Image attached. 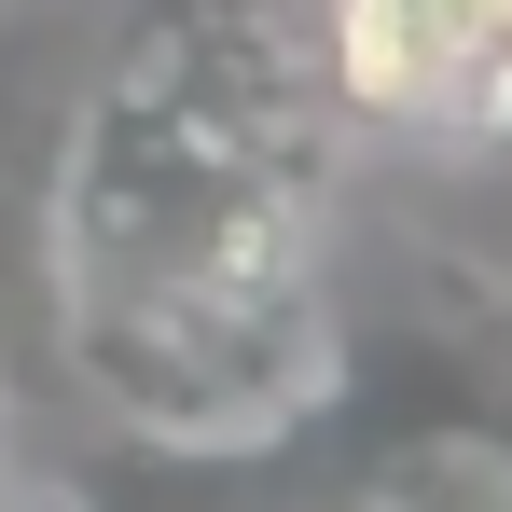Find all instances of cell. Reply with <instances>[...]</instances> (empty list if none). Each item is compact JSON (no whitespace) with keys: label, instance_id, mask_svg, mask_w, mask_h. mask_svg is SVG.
<instances>
[{"label":"cell","instance_id":"cell-3","mask_svg":"<svg viewBox=\"0 0 512 512\" xmlns=\"http://www.w3.org/2000/svg\"><path fill=\"white\" fill-rule=\"evenodd\" d=\"M402 512H512V499H457V485H416Z\"/></svg>","mask_w":512,"mask_h":512},{"label":"cell","instance_id":"cell-2","mask_svg":"<svg viewBox=\"0 0 512 512\" xmlns=\"http://www.w3.org/2000/svg\"><path fill=\"white\" fill-rule=\"evenodd\" d=\"M319 97L443 139V153H499L512 139V0H319Z\"/></svg>","mask_w":512,"mask_h":512},{"label":"cell","instance_id":"cell-1","mask_svg":"<svg viewBox=\"0 0 512 512\" xmlns=\"http://www.w3.org/2000/svg\"><path fill=\"white\" fill-rule=\"evenodd\" d=\"M56 319L167 443H277L319 402V70L263 0H167L84 111Z\"/></svg>","mask_w":512,"mask_h":512}]
</instances>
